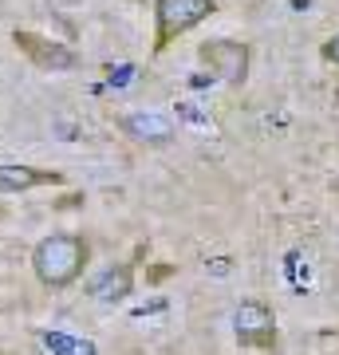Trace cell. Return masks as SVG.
I'll return each instance as SVG.
<instances>
[{"label":"cell","mask_w":339,"mask_h":355,"mask_svg":"<svg viewBox=\"0 0 339 355\" xmlns=\"http://www.w3.org/2000/svg\"><path fill=\"white\" fill-rule=\"evenodd\" d=\"M320 55H324V64L339 67V32H336V36H327V40H324V48H320Z\"/></svg>","instance_id":"cell-10"},{"label":"cell","mask_w":339,"mask_h":355,"mask_svg":"<svg viewBox=\"0 0 339 355\" xmlns=\"http://www.w3.org/2000/svg\"><path fill=\"white\" fill-rule=\"evenodd\" d=\"M40 340L51 355H99V347L91 340H76V336H63V331H44Z\"/></svg>","instance_id":"cell-9"},{"label":"cell","mask_w":339,"mask_h":355,"mask_svg":"<svg viewBox=\"0 0 339 355\" xmlns=\"http://www.w3.org/2000/svg\"><path fill=\"white\" fill-rule=\"evenodd\" d=\"M91 261V245L79 233H48L32 249V272L44 288H67L83 277Z\"/></svg>","instance_id":"cell-1"},{"label":"cell","mask_w":339,"mask_h":355,"mask_svg":"<svg viewBox=\"0 0 339 355\" xmlns=\"http://www.w3.org/2000/svg\"><path fill=\"white\" fill-rule=\"evenodd\" d=\"M83 288H87V296L99 300V304H119V300H126V296L134 292V268L130 265H107V268H99Z\"/></svg>","instance_id":"cell-7"},{"label":"cell","mask_w":339,"mask_h":355,"mask_svg":"<svg viewBox=\"0 0 339 355\" xmlns=\"http://www.w3.org/2000/svg\"><path fill=\"white\" fill-rule=\"evenodd\" d=\"M177 119H189V123H198V127L209 123V119L201 114V107H193V103H177Z\"/></svg>","instance_id":"cell-11"},{"label":"cell","mask_w":339,"mask_h":355,"mask_svg":"<svg viewBox=\"0 0 339 355\" xmlns=\"http://www.w3.org/2000/svg\"><path fill=\"white\" fill-rule=\"evenodd\" d=\"M233 331H237L241 347H277V312L264 300H241V308L233 312Z\"/></svg>","instance_id":"cell-4"},{"label":"cell","mask_w":339,"mask_h":355,"mask_svg":"<svg viewBox=\"0 0 339 355\" xmlns=\"http://www.w3.org/2000/svg\"><path fill=\"white\" fill-rule=\"evenodd\" d=\"M170 272H174V268H170V265H154L150 280H166V277H170Z\"/></svg>","instance_id":"cell-12"},{"label":"cell","mask_w":339,"mask_h":355,"mask_svg":"<svg viewBox=\"0 0 339 355\" xmlns=\"http://www.w3.org/2000/svg\"><path fill=\"white\" fill-rule=\"evenodd\" d=\"M198 60L229 87H241L249 79V48L241 40H205L198 48Z\"/></svg>","instance_id":"cell-3"},{"label":"cell","mask_w":339,"mask_h":355,"mask_svg":"<svg viewBox=\"0 0 339 355\" xmlns=\"http://www.w3.org/2000/svg\"><path fill=\"white\" fill-rule=\"evenodd\" d=\"M336 193H339V178H336Z\"/></svg>","instance_id":"cell-13"},{"label":"cell","mask_w":339,"mask_h":355,"mask_svg":"<svg viewBox=\"0 0 339 355\" xmlns=\"http://www.w3.org/2000/svg\"><path fill=\"white\" fill-rule=\"evenodd\" d=\"M12 44L24 51L36 67H44V71H71V67L79 64V55L67 48V44L40 36V32H12Z\"/></svg>","instance_id":"cell-5"},{"label":"cell","mask_w":339,"mask_h":355,"mask_svg":"<svg viewBox=\"0 0 339 355\" xmlns=\"http://www.w3.org/2000/svg\"><path fill=\"white\" fill-rule=\"evenodd\" d=\"M123 130L146 146H166V142L177 139V123L166 111H130L123 119Z\"/></svg>","instance_id":"cell-6"},{"label":"cell","mask_w":339,"mask_h":355,"mask_svg":"<svg viewBox=\"0 0 339 355\" xmlns=\"http://www.w3.org/2000/svg\"><path fill=\"white\" fill-rule=\"evenodd\" d=\"M214 8H217L214 0H154V20H158L154 51H166L177 36H186L189 28H198Z\"/></svg>","instance_id":"cell-2"},{"label":"cell","mask_w":339,"mask_h":355,"mask_svg":"<svg viewBox=\"0 0 339 355\" xmlns=\"http://www.w3.org/2000/svg\"><path fill=\"white\" fill-rule=\"evenodd\" d=\"M36 186H63V174L40 170V166H20V162H0V193H24Z\"/></svg>","instance_id":"cell-8"}]
</instances>
